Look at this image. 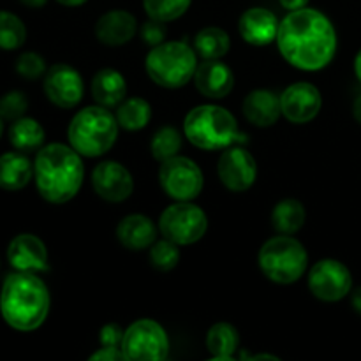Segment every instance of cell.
<instances>
[{
    "label": "cell",
    "instance_id": "1",
    "mask_svg": "<svg viewBox=\"0 0 361 361\" xmlns=\"http://www.w3.org/2000/svg\"><path fill=\"white\" fill-rule=\"evenodd\" d=\"M277 46L288 63L300 71H321L337 53V32L326 14L303 7L282 18Z\"/></svg>",
    "mask_w": 361,
    "mask_h": 361
},
{
    "label": "cell",
    "instance_id": "2",
    "mask_svg": "<svg viewBox=\"0 0 361 361\" xmlns=\"http://www.w3.org/2000/svg\"><path fill=\"white\" fill-rule=\"evenodd\" d=\"M83 178V161L71 145L49 143L35 154L34 182L48 203L63 204L73 200L80 192Z\"/></svg>",
    "mask_w": 361,
    "mask_h": 361
},
{
    "label": "cell",
    "instance_id": "3",
    "mask_svg": "<svg viewBox=\"0 0 361 361\" xmlns=\"http://www.w3.org/2000/svg\"><path fill=\"white\" fill-rule=\"evenodd\" d=\"M48 286L32 271H14L4 279L0 314L13 330L34 331L49 314Z\"/></svg>",
    "mask_w": 361,
    "mask_h": 361
},
{
    "label": "cell",
    "instance_id": "4",
    "mask_svg": "<svg viewBox=\"0 0 361 361\" xmlns=\"http://www.w3.org/2000/svg\"><path fill=\"white\" fill-rule=\"evenodd\" d=\"M116 116L104 106H87L73 116L67 129L69 145L83 157L108 154L118 137Z\"/></svg>",
    "mask_w": 361,
    "mask_h": 361
},
{
    "label": "cell",
    "instance_id": "5",
    "mask_svg": "<svg viewBox=\"0 0 361 361\" xmlns=\"http://www.w3.org/2000/svg\"><path fill=\"white\" fill-rule=\"evenodd\" d=\"M183 134L201 150H224L238 140V123L222 106L201 104L187 113Z\"/></svg>",
    "mask_w": 361,
    "mask_h": 361
},
{
    "label": "cell",
    "instance_id": "6",
    "mask_svg": "<svg viewBox=\"0 0 361 361\" xmlns=\"http://www.w3.org/2000/svg\"><path fill=\"white\" fill-rule=\"evenodd\" d=\"M196 49L182 41H164L154 46L145 60L148 78L162 88L185 87L197 67Z\"/></svg>",
    "mask_w": 361,
    "mask_h": 361
},
{
    "label": "cell",
    "instance_id": "7",
    "mask_svg": "<svg viewBox=\"0 0 361 361\" xmlns=\"http://www.w3.org/2000/svg\"><path fill=\"white\" fill-rule=\"evenodd\" d=\"M257 261L264 277L282 286L300 281L309 268L307 249L291 235H279L267 240L259 249Z\"/></svg>",
    "mask_w": 361,
    "mask_h": 361
},
{
    "label": "cell",
    "instance_id": "8",
    "mask_svg": "<svg viewBox=\"0 0 361 361\" xmlns=\"http://www.w3.org/2000/svg\"><path fill=\"white\" fill-rule=\"evenodd\" d=\"M208 229V217L203 208L190 201L169 204L159 217V231L176 245H192L200 242Z\"/></svg>",
    "mask_w": 361,
    "mask_h": 361
},
{
    "label": "cell",
    "instance_id": "9",
    "mask_svg": "<svg viewBox=\"0 0 361 361\" xmlns=\"http://www.w3.org/2000/svg\"><path fill=\"white\" fill-rule=\"evenodd\" d=\"M122 351L133 361H162L169 355V338L154 319H137L123 334Z\"/></svg>",
    "mask_w": 361,
    "mask_h": 361
},
{
    "label": "cell",
    "instance_id": "10",
    "mask_svg": "<svg viewBox=\"0 0 361 361\" xmlns=\"http://www.w3.org/2000/svg\"><path fill=\"white\" fill-rule=\"evenodd\" d=\"M159 182L162 190L175 201H192L203 190L204 176L192 159L175 155L161 162Z\"/></svg>",
    "mask_w": 361,
    "mask_h": 361
},
{
    "label": "cell",
    "instance_id": "11",
    "mask_svg": "<svg viewBox=\"0 0 361 361\" xmlns=\"http://www.w3.org/2000/svg\"><path fill=\"white\" fill-rule=\"evenodd\" d=\"M309 289L321 302H341L353 291L351 270L337 259L317 261L309 271Z\"/></svg>",
    "mask_w": 361,
    "mask_h": 361
},
{
    "label": "cell",
    "instance_id": "12",
    "mask_svg": "<svg viewBox=\"0 0 361 361\" xmlns=\"http://www.w3.org/2000/svg\"><path fill=\"white\" fill-rule=\"evenodd\" d=\"M46 97L60 109L76 108L85 94L81 74L69 63H55L49 67L42 80Z\"/></svg>",
    "mask_w": 361,
    "mask_h": 361
},
{
    "label": "cell",
    "instance_id": "13",
    "mask_svg": "<svg viewBox=\"0 0 361 361\" xmlns=\"http://www.w3.org/2000/svg\"><path fill=\"white\" fill-rule=\"evenodd\" d=\"M219 178L231 192H245L257 178V164L254 155L243 147H228L219 157Z\"/></svg>",
    "mask_w": 361,
    "mask_h": 361
},
{
    "label": "cell",
    "instance_id": "14",
    "mask_svg": "<svg viewBox=\"0 0 361 361\" xmlns=\"http://www.w3.org/2000/svg\"><path fill=\"white\" fill-rule=\"evenodd\" d=\"M323 97L316 85L309 81L293 83L281 94L282 116L291 123H309L319 115Z\"/></svg>",
    "mask_w": 361,
    "mask_h": 361
},
{
    "label": "cell",
    "instance_id": "15",
    "mask_svg": "<svg viewBox=\"0 0 361 361\" xmlns=\"http://www.w3.org/2000/svg\"><path fill=\"white\" fill-rule=\"evenodd\" d=\"M92 187L95 194L109 203L129 200L134 190V178L129 169L116 161H104L92 171Z\"/></svg>",
    "mask_w": 361,
    "mask_h": 361
},
{
    "label": "cell",
    "instance_id": "16",
    "mask_svg": "<svg viewBox=\"0 0 361 361\" xmlns=\"http://www.w3.org/2000/svg\"><path fill=\"white\" fill-rule=\"evenodd\" d=\"M7 261L16 271H48V249L39 236L21 233L9 242Z\"/></svg>",
    "mask_w": 361,
    "mask_h": 361
},
{
    "label": "cell",
    "instance_id": "17",
    "mask_svg": "<svg viewBox=\"0 0 361 361\" xmlns=\"http://www.w3.org/2000/svg\"><path fill=\"white\" fill-rule=\"evenodd\" d=\"M192 81L203 97L224 99L235 87V74L221 60H203L197 63Z\"/></svg>",
    "mask_w": 361,
    "mask_h": 361
},
{
    "label": "cell",
    "instance_id": "18",
    "mask_svg": "<svg viewBox=\"0 0 361 361\" xmlns=\"http://www.w3.org/2000/svg\"><path fill=\"white\" fill-rule=\"evenodd\" d=\"M281 21L264 7H250L240 16L238 32L245 42L252 46H267L277 41Z\"/></svg>",
    "mask_w": 361,
    "mask_h": 361
},
{
    "label": "cell",
    "instance_id": "19",
    "mask_svg": "<svg viewBox=\"0 0 361 361\" xmlns=\"http://www.w3.org/2000/svg\"><path fill=\"white\" fill-rule=\"evenodd\" d=\"M137 32V20L126 9H111L95 23V37L106 46H123L133 41Z\"/></svg>",
    "mask_w": 361,
    "mask_h": 361
},
{
    "label": "cell",
    "instance_id": "20",
    "mask_svg": "<svg viewBox=\"0 0 361 361\" xmlns=\"http://www.w3.org/2000/svg\"><path fill=\"white\" fill-rule=\"evenodd\" d=\"M243 115L252 126L271 127L282 115L281 95L268 88H257L243 99Z\"/></svg>",
    "mask_w": 361,
    "mask_h": 361
},
{
    "label": "cell",
    "instance_id": "21",
    "mask_svg": "<svg viewBox=\"0 0 361 361\" xmlns=\"http://www.w3.org/2000/svg\"><path fill=\"white\" fill-rule=\"evenodd\" d=\"M116 238L129 250L150 249L157 240V226L147 215L130 214L116 226Z\"/></svg>",
    "mask_w": 361,
    "mask_h": 361
},
{
    "label": "cell",
    "instance_id": "22",
    "mask_svg": "<svg viewBox=\"0 0 361 361\" xmlns=\"http://www.w3.org/2000/svg\"><path fill=\"white\" fill-rule=\"evenodd\" d=\"M92 97L99 106L111 109L122 104L127 97V81L122 73L111 67L97 71L92 80Z\"/></svg>",
    "mask_w": 361,
    "mask_h": 361
},
{
    "label": "cell",
    "instance_id": "23",
    "mask_svg": "<svg viewBox=\"0 0 361 361\" xmlns=\"http://www.w3.org/2000/svg\"><path fill=\"white\" fill-rule=\"evenodd\" d=\"M34 178V164L23 152H6L0 155V189L16 192Z\"/></svg>",
    "mask_w": 361,
    "mask_h": 361
},
{
    "label": "cell",
    "instance_id": "24",
    "mask_svg": "<svg viewBox=\"0 0 361 361\" xmlns=\"http://www.w3.org/2000/svg\"><path fill=\"white\" fill-rule=\"evenodd\" d=\"M44 127L37 122L35 118H28V116H21V118L14 120L9 127V141L18 152L23 154H30V152H37L44 147Z\"/></svg>",
    "mask_w": 361,
    "mask_h": 361
},
{
    "label": "cell",
    "instance_id": "25",
    "mask_svg": "<svg viewBox=\"0 0 361 361\" xmlns=\"http://www.w3.org/2000/svg\"><path fill=\"white\" fill-rule=\"evenodd\" d=\"M240 348V335L233 324L215 323L207 334V349L215 361H233Z\"/></svg>",
    "mask_w": 361,
    "mask_h": 361
},
{
    "label": "cell",
    "instance_id": "26",
    "mask_svg": "<svg viewBox=\"0 0 361 361\" xmlns=\"http://www.w3.org/2000/svg\"><path fill=\"white\" fill-rule=\"evenodd\" d=\"M307 219V210L302 201L288 197L275 204L271 212V224L279 235H295L303 228Z\"/></svg>",
    "mask_w": 361,
    "mask_h": 361
},
{
    "label": "cell",
    "instance_id": "27",
    "mask_svg": "<svg viewBox=\"0 0 361 361\" xmlns=\"http://www.w3.org/2000/svg\"><path fill=\"white\" fill-rule=\"evenodd\" d=\"M231 48L228 32L219 27H204L194 37V49L203 60H221Z\"/></svg>",
    "mask_w": 361,
    "mask_h": 361
},
{
    "label": "cell",
    "instance_id": "28",
    "mask_svg": "<svg viewBox=\"0 0 361 361\" xmlns=\"http://www.w3.org/2000/svg\"><path fill=\"white\" fill-rule=\"evenodd\" d=\"M116 122L120 129H126L134 133L141 130L150 123L152 120V106L150 102L141 97H129L116 106Z\"/></svg>",
    "mask_w": 361,
    "mask_h": 361
},
{
    "label": "cell",
    "instance_id": "29",
    "mask_svg": "<svg viewBox=\"0 0 361 361\" xmlns=\"http://www.w3.org/2000/svg\"><path fill=\"white\" fill-rule=\"evenodd\" d=\"M27 41V27L16 14L0 11V49L13 51Z\"/></svg>",
    "mask_w": 361,
    "mask_h": 361
},
{
    "label": "cell",
    "instance_id": "30",
    "mask_svg": "<svg viewBox=\"0 0 361 361\" xmlns=\"http://www.w3.org/2000/svg\"><path fill=\"white\" fill-rule=\"evenodd\" d=\"M180 148H182V134H180L178 129L171 126L161 127L154 134V137H152L150 152L155 161L159 162H164L178 155Z\"/></svg>",
    "mask_w": 361,
    "mask_h": 361
},
{
    "label": "cell",
    "instance_id": "31",
    "mask_svg": "<svg viewBox=\"0 0 361 361\" xmlns=\"http://www.w3.org/2000/svg\"><path fill=\"white\" fill-rule=\"evenodd\" d=\"M190 4L192 0H143L148 18L164 21V23L183 16L189 11Z\"/></svg>",
    "mask_w": 361,
    "mask_h": 361
},
{
    "label": "cell",
    "instance_id": "32",
    "mask_svg": "<svg viewBox=\"0 0 361 361\" xmlns=\"http://www.w3.org/2000/svg\"><path fill=\"white\" fill-rule=\"evenodd\" d=\"M180 245L168 238L155 240L148 249V257H150L152 267L161 271H171L180 263Z\"/></svg>",
    "mask_w": 361,
    "mask_h": 361
},
{
    "label": "cell",
    "instance_id": "33",
    "mask_svg": "<svg viewBox=\"0 0 361 361\" xmlns=\"http://www.w3.org/2000/svg\"><path fill=\"white\" fill-rule=\"evenodd\" d=\"M28 109V99L21 90H11L0 97V116L7 122L25 116Z\"/></svg>",
    "mask_w": 361,
    "mask_h": 361
},
{
    "label": "cell",
    "instance_id": "34",
    "mask_svg": "<svg viewBox=\"0 0 361 361\" xmlns=\"http://www.w3.org/2000/svg\"><path fill=\"white\" fill-rule=\"evenodd\" d=\"M46 71V60L42 59L39 53L35 51H25L18 56L16 60V73L20 74L21 78L28 81H35L39 78H44Z\"/></svg>",
    "mask_w": 361,
    "mask_h": 361
},
{
    "label": "cell",
    "instance_id": "35",
    "mask_svg": "<svg viewBox=\"0 0 361 361\" xmlns=\"http://www.w3.org/2000/svg\"><path fill=\"white\" fill-rule=\"evenodd\" d=\"M140 34L143 37V41L147 42L148 46H157L161 42H164L166 34H168V28H166L164 21H159V20H148L141 25L140 28Z\"/></svg>",
    "mask_w": 361,
    "mask_h": 361
},
{
    "label": "cell",
    "instance_id": "36",
    "mask_svg": "<svg viewBox=\"0 0 361 361\" xmlns=\"http://www.w3.org/2000/svg\"><path fill=\"white\" fill-rule=\"evenodd\" d=\"M123 334L126 331L115 323H108L101 328L99 331V342H101V348H122Z\"/></svg>",
    "mask_w": 361,
    "mask_h": 361
},
{
    "label": "cell",
    "instance_id": "37",
    "mask_svg": "<svg viewBox=\"0 0 361 361\" xmlns=\"http://www.w3.org/2000/svg\"><path fill=\"white\" fill-rule=\"evenodd\" d=\"M90 361H126L122 348H101L88 358Z\"/></svg>",
    "mask_w": 361,
    "mask_h": 361
},
{
    "label": "cell",
    "instance_id": "38",
    "mask_svg": "<svg viewBox=\"0 0 361 361\" xmlns=\"http://www.w3.org/2000/svg\"><path fill=\"white\" fill-rule=\"evenodd\" d=\"M279 2H281V6L284 7L288 13H291V11L303 9V7L309 6V0H279Z\"/></svg>",
    "mask_w": 361,
    "mask_h": 361
},
{
    "label": "cell",
    "instance_id": "39",
    "mask_svg": "<svg viewBox=\"0 0 361 361\" xmlns=\"http://www.w3.org/2000/svg\"><path fill=\"white\" fill-rule=\"evenodd\" d=\"M351 305H353V309H355L356 312H358L360 316H361V288L355 289V291H353Z\"/></svg>",
    "mask_w": 361,
    "mask_h": 361
},
{
    "label": "cell",
    "instance_id": "40",
    "mask_svg": "<svg viewBox=\"0 0 361 361\" xmlns=\"http://www.w3.org/2000/svg\"><path fill=\"white\" fill-rule=\"evenodd\" d=\"M353 115H355L356 122L361 123V95L355 99V104H353Z\"/></svg>",
    "mask_w": 361,
    "mask_h": 361
},
{
    "label": "cell",
    "instance_id": "41",
    "mask_svg": "<svg viewBox=\"0 0 361 361\" xmlns=\"http://www.w3.org/2000/svg\"><path fill=\"white\" fill-rule=\"evenodd\" d=\"M20 2L23 4V6L32 7V9H39V7L46 6V2H48V0H20Z\"/></svg>",
    "mask_w": 361,
    "mask_h": 361
},
{
    "label": "cell",
    "instance_id": "42",
    "mask_svg": "<svg viewBox=\"0 0 361 361\" xmlns=\"http://www.w3.org/2000/svg\"><path fill=\"white\" fill-rule=\"evenodd\" d=\"M59 4H62V6L66 7H80L83 6V4H87L88 0H56Z\"/></svg>",
    "mask_w": 361,
    "mask_h": 361
},
{
    "label": "cell",
    "instance_id": "43",
    "mask_svg": "<svg viewBox=\"0 0 361 361\" xmlns=\"http://www.w3.org/2000/svg\"><path fill=\"white\" fill-rule=\"evenodd\" d=\"M355 74H356V78H358V81L361 83V49L358 53H356V56H355Z\"/></svg>",
    "mask_w": 361,
    "mask_h": 361
},
{
    "label": "cell",
    "instance_id": "44",
    "mask_svg": "<svg viewBox=\"0 0 361 361\" xmlns=\"http://www.w3.org/2000/svg\"><path fill=\"white\" fill-rule=\"evenodd\" d=\"M250 360H274V361H279L281 358L275 355H268V353H263V355H256V356H250Z\"/></svg>",
    "mask_w": 361,
    "mask_h": 361
},
{
    "label": "cell",
    "instance_id": "45",
    "mask_svg": "<svg viewBox=\"0 0 361 361\" xmlns=\"http://www.w3.org/2000/svg\"><path fill=\"white\" fill-rule=\"evenodd\" d=\"M2 134H4V118L0 116V137H2Z\"/></svg>",
    "mask_w": 361,
    "mask_h": 361
}]
</instances>
